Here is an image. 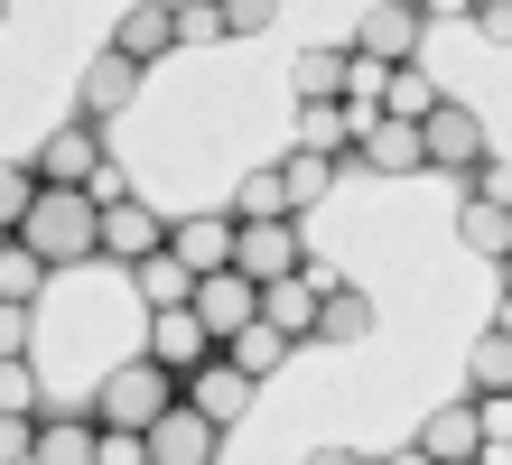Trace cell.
Wrapping results in <instances>:
<instances>
[{
	"label": "cell",
	"instance_id": "836d02e7",
	"mask_svg": "<svg viewBox=\"0 0 512 465\" xmlns=\"http://www.w3.org/2000/svg\"><path fill=\"white\" fill-rule=\"evenodd\" d=\"M475 428L485 447H512V391H475Z\"/></svg>",
	"mask_w": 512,
	"mask_h": 465
},
{
	"label": "cell",
	"instance_id": "d6986e66",
	"mask_svg": "<svg viewBox=\"0 0 512 465\" xmlns=\"http://www.w3.org/2000/svg\"><path fill=\"white\" fill-rule=\"evenodd\" d=\"M457 233H466V252H475V261H503V252H512V205L466 196V205H457Z\"/></svg>",
	"mask_w": 512,
	"mask_h": 465
},
{
	"label": "cell",
	"instance_id": "8d00e7d4",
	"mask_svg": "<svg viewBox=\"0 0 512 465\" xmlns=\"http://www.w3.org/2000/svg\"><path fill=\"white\" fill-rule=\"evenodd\" d=\"M28 447H38V419H0V465H28Z\"/></svg>",
	"mask_w": 512,
	"mask_h": 465
},
{
	"label": "cell",
	"instance_id": "5b68a950",
	"mask_svg": "<svg viewBox=\"0 0 512 465\" xmlns=\"http://www.w3.org/2000/svg\"><path fill=\"white\" fill-rule=\"evenodd\" d=\"M233 270H243V279H289V270H308L298 214H270V224H243V233H233Z\"/></svg>",
	"mask_w": 512,
	"mask_h": 465
},
{
	"label": "cell",
	"instance_id": "4316f807",
	"mask_svg": "<svg viewBox=\"0 0 512 465\" xmlns=\"http://www.w3.org/2000/svg\"><path fill=\"white\" fill-rule=\"evenodd\" d=\"M38 289H47V261H38V252H28V242H19V233H0V298H19V307H28V298H38Z\"/></svg>",
	"mask_w": 512,
	"mask_h": 465
},
{
	"label": "cell",
	"instance_id": "7bdbcfd3",
	"mask_svg": "<svg viewBox=\"0 0 512 465\" xmlns=\"http://www.w3.org/2000/svg\"><path fill=\"white\" fill-rule=\"evenodd\" d=\"M494 270H503V298H512V252H503V261H494Z\"/></svg>",
	"mask_w": 512,
	"mask_h": 465
},
{
	"label": "cell",
	"instance_id": "52a82bcc",
	"mask_svg": "<svg viewBox=\"0 0 512 465\" xmlns=\"http://www.w3.org/2000/svg\"><path fill=\"white\" fill-rule=\"evenodd\" d=\"M187 307L205 317V335H215V345H233V335L261 317V279H243V270H205Z\"/></svg>",
	"mask_w": 512,
	"mask_h": 465
},
{
	"label": "cell",
	"instance_id": "f546056e",
	"mask_svg": "<svg viewBox=\"0 0 512 465\" xmlns=\"http://www.w3.org/2000/svg\"><path fill=\"white\" fill-rule=\"evenodd\" d=\"M466 382L475 391H512V335H485V345L466 354Z\"/></svg>",
	"mask_w": 512,
	"mask_h": 465
},
{
	"label": "cell",
	"instance_id": "8992f818",
	"mask_svg": "<svg viewBox=\"0 0 512 465\" xmlns=\"http://www.w3.org/2000/svg\"><path fill=\"white\" fill-rule=\"evenodd\" d=\"M326 289H336L326 270H289V279H261V326H280L289 345H308V335H317V307H326Z\"/></svg>",
	"mask_w": 512,
	"mask_h": 465
},
{
	"label": "cell",
	"instance_id": "ab89813d",
	"mask_svg": "<svg viewBox=\"0 0 512 465\" xmlns=\"http://www.w3.org/2000/svg\"><path fill=\"white\" fill-rule=\"evenodd\" d=\"M308 465H373V456H354V447H317Z\"/></svg>",
	"mask_w": 512,
	"mask_h": 465
},
{
	"label": "cell",
	"instance_id": "60d3db41",
	"mask_svg": "<svg viewBox=\"0 0 512 465\" xmlns=\"http://www.w3.org/2000/svg\"><path fill=\"white\" fill-rule=\"evenodd\" d=\"M382 465H438V456H419V447H401V456H382Z\"/></svg>",
	"mask_w": 512,
	"mask_h": 465
},
{
	"label": "cell",
	"instance_id": "8fae6325",
	"mask_svg": "<svg viewBox=\"0 0 512 465\" xmlns=\"http://www.w3.org/2000/svg\"><path fill=\"white\" fill-rule=\"evenodd\" d=\"M205 354H224V345L205 335L196 307H149V363H159V372H196Z\"/></svg>",
	"mask_w": 512,
	"mask_h": 465
},
{
	"label": "cell",
	"instance_id": "9a60e30c",
	"mask_svg": "<svg viewBox=\"0 0 512 465\" xmlns=\"http://www.w3.org/2000/svg\"><path fill=\"white\" fill-rule=\"evenodd\" d=\"M233 233H243L233 214H187V224H168V252L205 279V270H233Z\"/></svg>",
	"mask_w": 512,
	"mask_h": 465
},
{
	"label": "cell",
	"instance_id": "ba28073f",
	"mask_svg": "<svg viewBox=\"0 0 512 465\" xmlns=\"http://www.w3.org/2000/svg\"><path fill=\"white\" fill-rule=\"evenodd\" d=\"M38 186H94L103 177V121H66V131H47L38 159Z\"/></svg>",
	"mask_w": 512,
	"mask_h": 465
},
{
	"label": "cell",
	"instance_id": "f6af8a7d",
	"mask_svg": "<svg viewBox=\"0 0 512 465\" xmlns=\"http://www.w3.org/2000/svg\"><path fill=\"white\" fill-rule=\"evenodd\" d=\"M0 19H10V0H0Z\"/></svg>",
	"mask_w": 512,
	"mask_h": 465
},
{
	"label": "cell",
	"instance_id": "2e32d148",
	"mask_svg": "<svg viewBox=\"0 0 512 465\" xmlns=\"http://www.w3.org/2000/svg\"><path fill=\"white\" fill-rule=\"evenodd\" d=\"M354 159L382 168V177H410V168H429V149H419V121H373V131L354 140Z\"/></svg>",
	"mask_w": 512,
	"mask_h": 465
},
{
	"label": "cell",
	"instance_id": "bcb514c9",
	"mask_svg": "<svg viewBox=\"0 0 512 465\" xmlns=\"http://www.w3.org/2000/svg\"><path fill=\"white\" fill-rule=\"evenodd\" d=\"M503 465H512V456H503Z\"/></svg>",
	"mask_w": 512,
	"mask_h": 465
},
{
	"label": "cell",
	"instance_id": "e575fe53",
	"mask_svg": "<svg viewBox=\"0 0 512 465\" xmlns=\"http://www.w3.org/2000/svg\"><path fill=\"white\" fill-rule=\"evenodd\" d=\"M205 38H224L215 0H196V10H177V47H205Z\"/></svg>",
	"mask_w": 512,
	"mask_h": 465
},
{
	"label": "cell",
	"instance_id": "b9f144b4",
	"mask_svg": "<svg viewBox=\"0 0 512 465\" xmlns=\"http://www.w3.org/2000/svg\"><path fill=\"white\" fill-rule=\"evenodd\" d=\"M494 335H512V298H503V317H494Z\"/></svg>",
	"mask_w": 512,
	"mask_h": 465
},
{
	"label": "cell",
	"instance_id": "5bb4252c",
	"mask_svg": "<svg viewBox=\"0 0 512 465\" xmlns=\"http://www.w3.org/2000/svg\"><path fill=\"white\" fill-rule=\"evenodd\" d=\"M131 93H140V66H131V56H94V66H84L75 75V121H112V112H122L131 103Z\"/></svg>",
	"mask_w": 512,
	"mask_h": 465
},
{
	"label": "cell",
	"instance_id": "f35d334b",
	"mask_svg": "<svg viewBox=\"0 0 512 465\" xmlns=\"http://www.w3.org/2000/svg\"><path fill=\"white\" fill-rule=\"evenodd\" d=\"M475 28H485L494 47H512V0H503V10H475Z\"/></svg>",
	"mask_w": 512,
	"mask_h": 465
},
{
	"label": "cell",
	"instance_id": "9c48e42d",
	"mask_svg": "<svg viewBox=\"0 0 512 465\" xmlns=\"http://www.w3.org/2000/svg\"><path fill=\"white\" fill-rule=\"evenodd\" d=\"M215 456H224V428H215V419H196L187 400L149 419V465H215Z\"/></svg>",
	"mask_w": 512,
	"mask_h": 465
},
{
	"label": "cell",
	"instance_id": "d590c367",
	"mask_svg": "<svg viewBox=\"0 0 512 465\" xmlns=\"http://www.w3.org/2000/svg\"><path fill=\"white\" fill-rule=\"evenodd\" d=\"M10 354H28V307L0 298V363H10Z\"/></svg>",
	"mask_w": 512,
	"mask_h": 465
},
{
	"label": "cell",
	"instance_id": "603a6c76",
	"mask_svg": "<svg viewBox=\"0 0 512 465\" xmlns=\"http://www.w3.org/2000/svg\"><path fill=\"white\" fill-rule=\"evenodd\" d=\"M131 279H140V298H149V307H187V298H196V270L177 261V252H149Z\"/></svg>",
	"mask_w": 512,
	"mask_h": 465
},
{
	"label": "cell",
	"instance_id": "ee69618b",
	"mask_svg": "<svg viewBox=\"0 0 512 465\" xmlns=\"http://www.w3.org/2000/svg\"><path fill=\"white\" fill-rule=\"evenodd\" d=\"M457 465H485V456H457Z\"/></svg>",
	"mask_w": 512,
	"mask_h": 465
},
{
	"label": "cell",
	"instance_id": "277c9868",
	"mask_svg": "<svg viewBox=\"0 0 512 465\" xmlns=\"http://www.w3.org/2000/svg\"><path fill=\"white\" fill-rule=\"evenodd\" d=\"M177 400H187L196 419H215V428H233V419L252 410V372L233 363V354H205L196 372H177Z\"/></svg>",
	"mask_w": 512,
	"mask_h": 465
},
{
	"label": "cell",
	"instance_id": "1f68e13d",
	"mask_svg": "<svg viewBox=\"0 0 512 465\" xmlns=\"http://www.w3.org/2000/svg\"><path fill=\"white\" fill-rule=\"evenodd\" d=\"M215 19H224V38H261L280 19V0H215Z\"/></svg>",
	"mask_w": 512,
	"mask_h": 465
},
{
	"label": "cell",
	"instance_id": "cb8c5ba5",
	"mask_svg": "<svg viewBox=\"0 0 512 465\" xmlns=\"http://www.w3.org/2000/svg\"><path fill=\"white\" fill-rule=\"evenodd\" d=\"M298 149H317V159H345V149H354L345 103H298Z\"/></svg>",
	"mask_w": 512,
	"mask_h": 465
},
{
	"label": "cell",
	"instance_id": "7c38bea8",
	"mask_svg": "<svg viewBox=\"0 0 512 465\" xmlns=\"http://www.w3.org/2000/svg\"><path fill=\"white\" fill-rule=\"evenodd\" d=\"M419 149H429V168H485V121L466 103H438L419 121Z\"/></svg>",
	"mask_w": 512,
	"mask_h": 465
},
{
	"label": "cell",
	"instance_id": "7402d4cb",
	"mask_svg": "<svg viewBox=\"0 0 512 465\" xmlns=\"http://www.w3.org/2000/svg\"><path fill=\"white\" fill-rule=\"evenodd\" d=\"M438 103H447V93L419 75V66H391V84H382V121H429Z\"/></svg>",
	"mask_w": 512,
	"mask_h": 465
},
{
	"label": "cell",
	"instance_id": "4fadbf2b",
	"mask_svg": "<svg viewBox=\"0 0 512 465\" xmlns=\"http://www.w3.org/2000/svg\"><path fill=\"white\" fill-rule=\"evenodd\" d=\"M168 47H177V0H131L122 28H112V56H131V66L149 75Z\"/></svg>",
	"mask_w": 512,
	"mask_h": 465
},
{
	"label": "cell",
	"instance_id": "6da1fadb",
	"mask_svg": "<svg viewBox=\"0 0 512 465\" xmlns=\"http://www.w3.org/2000/svg\"><path fill=\"white\" fill-rule=\"evenodd\" d=\"M19 242H28L47 270H84V261H103V196H94V186H38V205H28Z\"/></svg>",
	"mask_w": 512,
	"mask_h": 465
},
{
	"label": "cell",
	"instance_id": "83f0119b",
	"mask_svg": "<svg viewBox=\"0 0 512 465\" xmlns=\"http://www.w3.org/2000/svg\"><path fill=\"white\" fill-rule=\"evenodd\" d=\"M47 410V391H38V372H28V354L0 363V419H38Z\"/></svg>",
	"mask_w": 512,
	"mask_h": 465
},
{
	"label": "cell",
	"instance_id": "ffe728a7",
	"mask_svg": "<svg viewBox=\"0 0 512 465\" xmlns=\"http://www.w3.org/2000/svg\"><path fill=\"white\" fill-rule=\"evenodd\" d=\"M345 66H354V47H308L298 56V103H345Z\"/></svg>",
	"mask_w": 512,
	"mask_h": 465
},
{
	"label": "cell",
	"instance_id": "74e56055",
	"mask_svg": "<svg viewBox=\"0 0 512 465\" xmlns=\"http://www.w3.org/2000/svg\"><path fill=\"white\" fill-rule=\"evenodd\" d=\"M475 196H485V205H512V159H485V168H475Z\"/></svg>",
	"mask_w": 512,
	"mask_h": 465
},
{
	"label": "cell",
	"instance_id": "30bf717a",
	"mask_svg": "<svg viewBox=\"0 0 512 465\" xmlns=\"http://www.w3.org/2000/svg\"><path fill=\"white\" fill-rule=\"evenodd\" d=\"M149 252H168V224L149 214V196H103V261H149Z\"/></svg>",
	"mask_w": 512,
	"mask_h": 465
},
{
	"label": "cell",
	"instance_id": "ac0fdd59",
	"mask_svg": "<svg viewBox=\"0 0 512 465\" xmlns=\"http://www.w3.org/2000/svg\"><path fill=\"white\" fill-rule=\"evenodd\" d=\"M94 410H75V419H38V447H28V465H94Z\"/></svg>",
	"mask_w": 512,
	"mask_h": 465
},
{
	"label": "cell",
	"instance_id": "4dcf8cb0",
	"mask_svg": "<svg viewBox=\"0 0 512 465\" xmlns=\"http://www.w3.org/2000/svg\"><path fill=\"white\" fill-rule=\"evenodd\" d=\"M28 205H38V168H10V159H0V233H19Z\"/></svg>",
	"mask_w": 512,
	"mask_h": 465
},
{
	"label": "cell",
	"instance_id": "d6a6232c",
	"mask_svg": "<svg viewBox=\"0 0 512 465\" xmlns=\"http://www.w3.org/2000/svg\"><path fill=\"white\" fill-rule=\"evenodd\" d=\"M94 465H149V428H103V438H94Z\"/></svg>",
	"mask_w": 512,
	"mask_h": 465
},
{
	"label": "cell",
	"instance_id": "7a4b0ae2",
	"mask_svg": "<svg viewBox=\"0 0 512 465\" xmlns=\"http://www.w3.org/2000/svg\"><path fill=\"white\" fill-rule=\"evenodd\" d=\"M159 410H177V372H159L149 354L103 372V391H94V428H149Z\"/></svg>",
	"mask_w": 512,
	"mask_h": 465
},
{
	"label": "cell",
	"instance_id": "44dd1931",
	"mask_svg": "<svg viewBox=\"0 0 512 465\" xmlns=\"http://www.w3.org/2000/svg\"><path fill=\"white\" fill-rule=\"evenodd\" d=\"M317 335H326V345H364V335H373V298H364V289H326Z\"/></svg>",
	"mask_w": 512,
	"mask_h": 465
},
{
	"label": "cell",
	"instance_id": "d4e9b609",
	"mask_svg": "<svg viewBox=\"0 0 512 465\" xmlns=\"http://www.w3.org/2000/svg\"><path fill=\"white\" fill-rule=\"evenodd\" d=\"M280 186H289V214H308L326 186H336V159H317V149H289V159H280Z\"/></svg>",
	"mask_w": 512,
	"mask_h": 465
},
{
	"label": "cell",
	"instance_id": "3957f363",
	"mask_svg": "<svg viewBox=\"0 0 512 465\" xmlns=\"http://www.w3.org/2000/svg\"><path fill=\"white\" fill-rule=\"evenodd\" d=\"M419 38H429V10H419V0H373L364 28H354V56H373V66H419Z\"/></svg>",
	"mask_w": 512,
	"mask_h": 465
},
{
	"label": "cell",
	"instance_id": "484cf974",
	"mask_svg": "<svg viewBox=\"0 0 512 465\" xmlns=\"http://www.w3.org/2000/svg\"><path fill=\"white\" fill-rule=\"evenodd\" d=\"M224 354H233V363H243V372H252V382H261V372H280V363H289L298 345H289V335H280V326H261V317H252V326H243V335H233V345H224Z\"/></svg>",
	"mask_w": 512,
	"mask_h": 465
},
{
	"label": "cell",
	"instance_id": "e0dca14e",
	"mask_svg": "<svg viewBox=\"0 0 512 465\" xmlns=\"http://www.w3.org/2000/svg\"><path fill=\"white\" fill-rule=\"evenodd\" d=\"M419 456L457 465V456H485V428H475V400H447V410L419 428Z\"/></svg>",
	"mask_w": 512,
	"mask_h": 465
},
{
	"label": "cell",
	"instance_id": "f1b7e54d",
	"mask_svg": "<svg viewBox=\"0 0 512 465\" xmlns=\"http://www.w3.org/2000/svg\"><path fill=\"white\" fill-rule=\"evenodd\" d=\"M270 214H289V186H280V168H252V177H243V214H233V224H270Z\"/></svg>",
	"mask_w": 512,
	"mask_h": 465
}]
</instances>
